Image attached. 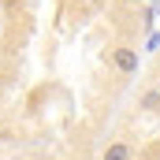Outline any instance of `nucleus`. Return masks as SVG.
<instances>
[{
	"instance_id": "obj_1",
	"label": "nucleus",
	"mask_w": 160,
	"mask_h": 160,
	"mask_svg": "<svg viewBox=\"0 0 160 160\" xmlns=\"http://www.w3.org/2000/svg\"><path fill=\"white\" fill-rule=\"evenodd\" d=\"M138 63H142L138 48H130V45H116V48H112V67H116V75H123V78L138 75Z\"/></svg>"
},
{
	"instance_id": "obj_2",
	"label": "nucleus",
	"mask_w": 160,
	"mask_h": 160,
	"mask_svg": "<svg viewBox=\"0 0 160 160\" xmlns=\"http://www.w3.org/2000/svg\"><path fill=\"white\" fill-rule=\"evenodd\" d=\"M101 160H134V149L127 145V142H112L108 149H104V157Z\"/></svg>"
}]
</instances>
